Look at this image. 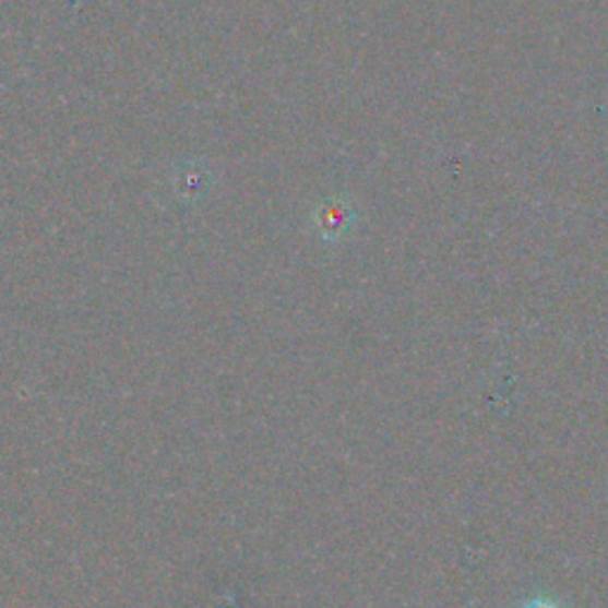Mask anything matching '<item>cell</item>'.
<instances>
[{
  "instance_id": "obj_1",
  "label": "cell",
  "mask_w": 608,
  "mask_h": 608,
  "mask_svg": "<svg viewBox=\"0 0 608 608\" xmlns=\"http://www.w3.org/2000/svg\"><path fill=\"white\" fill-rule=\"evenodd\" d=\"M525 608H557V606L549 604V601H530Z\"/></svg>"
}]
</instances>
